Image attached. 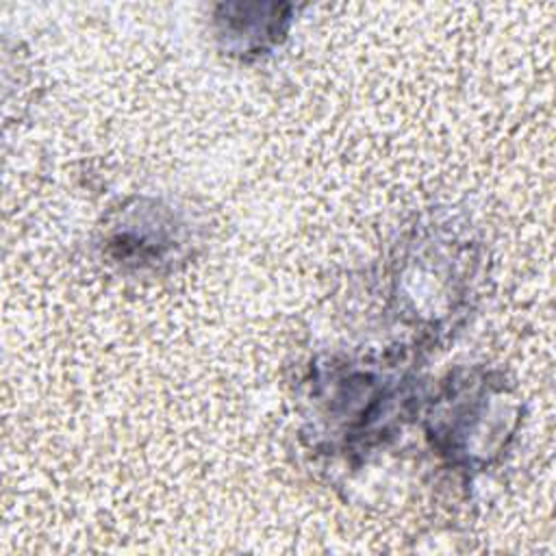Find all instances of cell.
Returning a JSON list of instances; mask_svg holds the SVG:
<instances>
[{
    "label": "cell",
    "instance_id": "obj_1",
    "mask_svg": "<svg viewBox=\"0 0 556 556\" xmlns=\"http://www.w3.org/2000/svg\"><path fill=\"white\" fill-rule=\"evenodd\" d=\"M504 384L467 376L445 387L428 417V439L454 467H484L508 439Z\"/></svg>",
    "mask_w": 556,
    "mask_h": 556
}]
</instances>
